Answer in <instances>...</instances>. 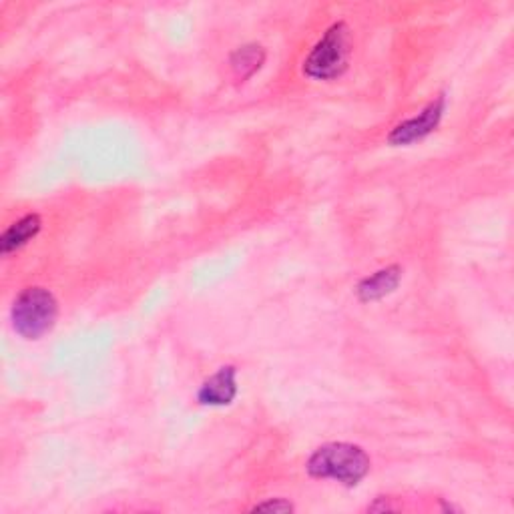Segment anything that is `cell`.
I'll use <instances>...</instances> for the list:
<instances>
[{"label": "cell", "instance_id": "5b68a950", "mask_svg": "<svg viewBox=\"0 0 514 514\" xmlns=\"http://www.w3.org/2000/svg\"><path fill=\"white\" fill-rule=\"evenodd\" d=\"M235 396H237V370L235 366H223L201 384L197 392V402L203 406L219 408V406H229L235 400Z\"/></svg>", "mask_w": 514, "mask_h": 514}, {"label": "cell", "instance_id": "ba28073f", "mask_svg": "<svg viewBox=\"0 0 514 514\" xmlns=\"http://www.w3.org/2000/svg\"><path fill=\"white\" fill-rule=\"evenodd\" d=\"M264 61H266V51L260 45H245L231 55L229 63L235 77L239 81H247L262 69Z\"/></svg>", "mask_w": 514, "mask_h": 514}, {"label": "cell", "instance_id": "277c9868", "mask_svg": "<svg viewBox=\"0 0 514 514\" xmlns=\"http://www.w3.org/2000/svg\"><path fill=\"white\" fill-rule=\"evenodd\" d=\"M444 111H446V97L440 95L432 103H428L416 117L396 125L388 135V143L392 147H404L426 139L430 133L438 129L444 117Z\"/></svg>", "mask_w": 514, "mask_h": 514}, {"label": "cell", "instance_id": "6da1fadb", "mask_svg": "<svg viewBox=\"0 0 514 514\" xmlns=\"http://www.w3.org/2000/svg\"><path fill=\"white\" fill-rule=\"evenodd\" d=\"M306 470L312 478L336 480L348 488H354L368 476L370 456L356 444L330 442L320 446L310 456Z\"/></svg>", "mask_w": 514, "mask_h": 514}, {"label": "cell", "instance_id": "8992f818", "mask_svg": "<svg viewBox=\"0 0 514 514\" xmlns=\"http://www.w3.org/2000/svg\"><path fill=\"white\" fill-rule=\"evenodd\" d=\"M400 280H402V268L400 266H388L384 270H378L376 274L364 278L358 284V288H356L358 300L362 304L384 300L386 296L396 292V288L400 286Z\"/></svg>", "mask_w": 514, "mask_h": 514}, {"label": "cell", "instance_id": "7a4b0ae2", "mask_svg": "<svg viewBox=\"0 0 514 514\" xmlns=\"http://www.w3.org/2000/svg\"><path fill=\"white\" fill-rule=\"evenodd\" d=\"M350 31L346 23H334L304 61V75L312 81H336L348 71Z\"/></svg>", "mask_w": 514, "mask_h": 514}, {"label": "cell", "instance_id": "52a82bcc", "mask_svg": "<svg viewBox=\"0 0 514 514\" xmlns=\"http://www.w3.org/2000/svg\"><path fill=\"white\" fill-rule=\"evenodd\" d=\"M43 229V219L39 213H29L15 221L5 233L0 237V249L3 255H11L19 249H23L29 241H33Z\"/></svg>", "mask_w": 514, "mask_h": 514}, {"label": "cell", "instance_id": "9c48e42d", "mask_svg": "<svg viewBox=\"0 0 514 514\" xmlns=\"http://www.w3.org/2000/svg\"><path fill=\"white\" fill-rule=\"evenodd\" d=\"M251 510H253V512H292V510H294V504L288 502L286 498H276V500H268V502H262V504H255Z\"/></svg>", "mask_w": 514, "mask_h": 514}, {"label": "cell", "instance_id": "3957f363", "mask_svg": "<svg viewBox=\"0 0 514 514\" xmlns=\"http://www.w3.org/2000/svg\"><path fill=\"white\" fill-rule=\"evenodd\" d=\"M59 318V302L45 288H29L13 304V330L25 340H41L47 336Z\"/></svg>", "mask_w": 514, "mask_h": 514}]
</instances>
